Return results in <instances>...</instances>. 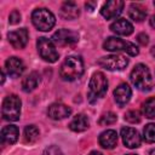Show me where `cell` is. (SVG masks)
Returning <instances> with one entry per match:
<instances>
[{
    "label": "cell",
    "instance_id": "9",
    "mask_svg": "<svg viewBox=\"0 0 155 155\" xmlns=\"http://www.w3.org/2000/svg\"><path fill=\"white\" fill-rule=\"evenodd\" d=\"M79 35L78 33L69 29H59L52 35V42L59 46H69L78 42Z\"/></svg>",
    "mask_w": 155,
    "mask_h": 155
},
{
    "label": "cell",
    "instance_id": "13",
    "mask_svg": "<svg viewBox=\"0 0 155 155\" xmlns=\"http://www.w3.org/2000/svg\"><path fill=\"white\" fill-rule=\"evenodd\" d=\"M47 114L53 120H63L71 114V109L62 103H53L48 107Z\"/></svg>",
    "mask_w": 155,
    "mask_h": 155
},
{
    "label": "cell",
    "instance_id": "1",
    "mask_svg": "<svg viewBox=\"0 0 155 155\" xmlns=\"http://www.w3.org/2000/svg\"><path fill=\"white\" fill-rule=\"evenodd\" d=\"M130 79H131V82L140 91L148 92L154 87V81H153L150 70L145 64H142V63L137 64L132 69Z\"/></svg>",
    "mask_w": 155,
    "mask_h": 155
},
{
    "label": "cell",
    "instance_id": "36",
    "mask_svg": "<svg viewBox=\"0 0 155 155\" xmlns=\"http://www.w3.org/2000/svg\"><path fill=\"white\" fill-rule=\"evenodd\" d=\"M126 155H134V154H126Z\"/></svg>",
    "mask_w": 155,
    "mask_h": 155
},
{
    "label": "cell",
    "instance_id": "20",
    "mask_svg": "<svg viewBox=\"0 0 155 155\" xmlns=\"http://www.w3.org/2000/svg\"><path fill=\"white\" fill-rule=\"evenodd\" d=\"M61 16L64 19H75L79 16V7L73 1H67L61 7Z\"/></svg>",
    "mask_w": 155,
    "mask_h": 155
},
{
    "label": "cell",
    "instance_id": "16",
    "mask_svg": "<svg viewBox=\"0 0 155 155\" xmlns=\"http://www.w3.org/2000/svg\"><path fill=\"white\" fill-rule=\"evenodd\" d=\"M110 30L117 35H130L133 33V25L125 18L116 19L110 25Z\"/></svg>",
    "mask_w": 155,
    "mask_h": 155
},
{
    "label": "cell",
    "instance_id": "10",
    "mask_svg": "<svg viewBox=\"0 0 155 155\" xmlns=\"http://www.w3.org/2000/svg\"><path fill=\"white\" fill-rule=\"evenodd\" d=\"M124 1L121 0H110V1H107L102 10H101V13L102 16L105 18V19H113V18H116L121 12H122V8H124Z\"/></svg>",
    "mask_w": 155,
    "mask_h": 155
},
{
    "label": "cell",
    "instance_id": "29",
    "mask_svg": "<svg viewBox=\"0 0 155 155\" xmlns=\"http://www.w3.org/2000/svg\"><path fill=\"white\" fill-rule=\"evenodd\" d=\"M19 21H21V13H19L17 10H13V11L10 13V17H8L10 24H17Z\"/></svg>",
    "mask_w": 155,
    "mask_h": 155
},
{
    "label": "cell",
    "instance_id": "19",
    "mask_svg": "<svg viewBox=\"0 0 155 155\" xmlns=\"http://www.w3.org/2000/svg\"><path fill=\"white\" fill-rule=\"evenodd\" d=\"M18 136H19L18 128H17L16 126H13V125L5 126V127L1 130V140H2V143L13 144V143H16V140L18 139Z\"/></svg>",
    "mask_w": 155,
    "mask_h": 155
},
{
    "label": "cell",
    "instance_id": "15",
    "mask_svg": "<svg viewBox=\"0 0 155 155\" xmlns=\"http://www.w3.org/2000/svg\"><path fill=\"white\" fill-rule=\"evenodd\" d=\"M132 96V90L127 84H120L115 90H114V98L115 102L119 105H124L128 103Z\"/></svg>",
    "mask_w": 155,
    "mask_h": 155
},
{
    "label": "cell",
    "instance_id": "35",
    "mask_svg": "<svg viewBox=\"0 0 155 155\" xmlns=\"http://www.w3.org/2000/svg\"><path fill=\"white\" fill-rule=\"evenodd\" d=\"M151 54H153V56H155V47H153V48H151Z\"/></svg>",
    "mask_w": 155,
    "mask_h": 155
},
{
    "label": "cell",
    "instance_id": "26",
    "mask_svg": "<svg viewBox=\"0 0 155 155\" xmlns=\"http://www.w3.org/2000/svg\"><path fill=\"white\" fill-rule=\"evenodd\" d=\"M116 120H117V116H116L114 113L109 111V113L103 114V115L101 116V119H99V125H102V126L113 125V124L116 122Z\"/></svg>",
    "mask_w": 155,
    "mask_h": 155
},
{
    "label": "cell",
    "instance_id": "11",
    "mask_svg": "<svg viewBox=\"0 0 155 155\" xmlns=\"http://www.w3.org/2000/svg\"><path fill=\"white\" fill-rule=\"evenodd\" d=\"M121 138H122L125 147H127L130 149L138 148L140 145V142H142L138 131L132 128V127H124L121 130Z\"/></svg>",
    "mask_w": 155,
    "mask_h": 155
},
{
    "label": "cell",
    "instance_id": "3",
    "mask_svg": "<svg viewBox=\"0 0 155 155\" xmlns=\"http://www.w3.org/2000/svg\"><path fill=\"white\" fill-rule=\"evenodd\" d=\"M88 98L91 102L97 101L98 98L103 97L107 93L108 90V80L105 78V75L101 71H97L92 75L91 80H90V85H88Z\"/></svg>",
    "mask_w": 155,
    "mask_h": 155
},
{
    "label": "cell",
    "instance_id": "33",
    "mask_svg": "<svg viewBox=\"0 0 155 155\" xmlns=\"http://www.w3.org/2000/svg\"><path fill=\"white\" fill-rule=\"evenodd\" d=\"M88 155H103V154L99 153V151H92V153H90Z\"/></svg>",
    "mask_w": 155,
    "mask_h": 155
},
{
    "label": "cell",
    "instance_id": "7",
    "mask_svg": "<svg viewBox=\"0 0 155 155\" xmlns=\"http://www.w3.org/2000/svg\"><path fill=\"white\" fill-rule=\"evenodd\" d=\"M36 46H38L39 54L44 61H46L48 63H54L58 59V52L56 51V47H54L52 40L47 39V38H39Z\"/></svg>",
    "mask_w": 155,
    "mask_h": 155
},
{
    "label": "cell",
    "instance_id": "4",
    "mask_svg": "<svg viewBox=\"0 0 155 155\" xmlns=\"http://www.w3.org/2000/svg\"><path fill=\"white\" fill-rule=\"evenodd\" d=\"M31 22L36 29L41 31H47L53 28L56 18L54 15L47 8H36L31 13Z\"/></svg>",
    "mask_w": 155,
    "mask_h": 155
},
{
    "label": "cell",
    "instance_id": "5",
    "mask_svg": "<svg viewBox=\"0 0 155 155\" xmlns=\"http://www.w3.org/2000/svg\"><path fill=\"white\" fill-rule=\"evenodd\" d=\"M21 99L16 94L5 97L2 102V117L7 121H17L21 116Z\"/></svg>",
    "mask_w": 155,
    "mask_h": 155
},
{
    "label": "cell",
    "instance_id": "8",
    "mask_svg": "<svg viewBox=\"0 0 155 155\" xmlns=\"http://www.w3.org/2000/svg\"><path fill=\"white\" fill-rule=\"evenodd\" d=\"M97 64L108 70H122L127 67L128 59L121 54H110L99 58L97 61Z\"/></svg>",
    "mask_w": 155,
    "mask_h": 155
},
{
    "label": "cell",
    "instance_id": "32",
    "mask_svg": "<svg viewBox=\"0 0 155 155\" xmlns=\"http://www.w3.org/2000/svg\"><path fill=\"white\" fill-rule=\"evenodd\" d=\"M150 25H151L153 28H155V15L151 16V18H150Z\"/></svg>",
    "mask_w": 155,
    "mask_h": 155
},
{
    "label": "cell",
    "instance_id": "30",
    "mask_svg": "<svg viewBox=\"0 0 155 155\" xmlns=\"http://www.w3.org/2000/svg\"><path fill=\"white\" fill-rule=\"evenodd\" d=\"M137 41H138L140 45L145 46V45L149 42V38H148V35H147L145 33H140V34L137 35Z\"/></svg>",
    "mask_w": 155,
    "mask_h": 155
},
{
    "label": "cell",
    "instance_id": "27",
    "mask_svg": "<svg viewBox=\"0 0 155 155\" xmlns=\"http://www.w3.org/2000/svg\"><path fill=\"white\" fill-rule=\"evenodd\" d=\"M125 120L130 124H138L140 121V113L138 110H130L125 114Z\"/></svg>",
    "mask_w": 155,
    "mask_h": 155
},
{
    "label": "cell",
    "instance_id": "24",
    "mask_svg": "<svg viewBox=\"0 0 155 155\" xmlns=\"http://www.w3.org/2000/svg\"><path fill=\"white\" fill-rule=\"evenodd\" d=\"M143 114L149 119L155 117V97H150L143 103Z\"/></svg>",
    "mask_w": 155,
    "mask_h": 155
},
{
    "label": "cell",
    "instance_id": "14",
    "mask_svg": "<svg viewBox=\"0 0 155 155\" xmlns=\"http://www.w3.org/2000/svg\"><path fill=\"white\" fill-rule=\"evenodd\" d=\"M5 68L7 70V74L12 78H18L23 70H24V64L18 57H10L5 62Z\"/></svg>",
    "mask_w": 155,
    "mask_h": 155
},
{
    "label": "cell",
    "instance_id": "18",
    "mask_svg": "<svg viewBox=\"0 0 155 155\" xmlns=\"http://www.w3.org/2000/svg\"><path fill=\"white\" fill-rule=\"evenodd\" d=\"M88 126H90V121L87 116L84 114H78L69 122V128L74 132H84L88 128Z\"/></svg>",
    "mask_w": 155,
    "mask_h": 155
},
{
    "label": "cell",
    "instance_id": "2",
    "mask_svg": "<svg viewBox=\"0 0 155 155\" xmlns=\"http://www.w3.org/2000/svg\"><path fill=\"white\" fill-rule=\"evenodd\" d=\"M84 73V62L79 56H69L61 65V78L65 81H74Z\"/></svg>",
    "mask_w": 155,
    "mask_h": 155
},
{
    "label": "cell",
    "instance_id": "12",
    "mask_svg": "<svg viewBox=\"0 0 155 155\" xmlns=\"http://www.w3.org/2000/svg\"><path fill=\"white\" fill-rule=\"evenodd\" d=\"M7 38H8L10 44H11L15 48L21 50V48H23V47L27 45L29 34H28V30H27L25 28H21V29L10 31L8 35H7Z\"/></svg>",
    "mask_w": 155,
    "mask_h": 155
},
{
    "label": "cell",
    "instance_id": "23",
    "mask_svg": "<svg viewBox=\"0 0 155 155\" xmlns=\"http://www.w3.org/2000/svg\"><path fill=\"white\" fill-rule=\"evenodd\" d=\"M23 137H24V142L25 143H34L38 140L39 138V130L36 126L34 125H28L25 128H24V132H23Z\"/></svg>",
    "mask_w": 155,
    "mask_h": 155
},
{
    "label": "cell",
    "instance_id": "25",
    "mask_svg": "<svg viewBox=\"0 0 155 155\" xmlns=\"http://www.w3.org/2000/svg\"><path fill=\"white\" fill-rule=\"evenodd\" d=\"M143 137H144L145 142H148V143L155 142V124L145 125V127L143 130Z\"/></svg>",
    "mask_w": 155,
    "mask_h": 155
},
{
    "label": "cell",
    "instance_id": "6",
    "mask_svg": "<svg viewBox=\"0 0 155 155\" xmlns=\"http://www.w3.org/2000/svg\"><path fill=\"white\" fill-rule=\"evenodd\" d=\"M103 48L107 51H111V52L124 51V52L128 53L130 56H137L139 52L138 47L134 44L122 40V39H119V38H115V36L108 38L103 44Z\"/></svg>",
    "mask_w": 155,
    "mask_h": 155
},
{
    "label": "cell",
    "instance_id": "28",
    "mask_svg": "<svg viewBox=\"0 0 155 155\" xmlns=\"http://www.w3.org/2000/svg\"><path fill=\"white\" fill-rule=\"evenodd\" d=\"M42 155H63V153L61 151V149L56 145H51L48 148H46L42 153Z\"/></svg>",
    "mask_w": 155,
    "mask_h": 155
},
{
    "label": "cell",
    "instance_id": "22",
    "mask_svg": "<svg viewBox=\"0 0 155 155\" xmlns=\"http://www.w3.org/2000/svg\"><path fill=\"white\" fill-rule=\"evenodd\" d=\"M128 15H130V17H131L133 21H136V22H142V21H144L145 17H147V11H145V8H144L143 6H140V5H138V4H133V5L130 6Z\"/></svg>",
    "mask_w": 155,
    "mask_h": 155
},
{
    "label": "cell",
    "instance_id": "17",
    "mask_svg": "<svg viewBox=\"0 0 155 155\" xmlns=\"http://www.w3.org/2000/svg\"><path fill=\"white\" fill-rule=\"evenodd\" d=\"M99 144L104 148V149H113L116 147L117 144V134L116 131L114 130H107L104 132L101 133L99 138Z\"/></svg>",
    "mask_w": 155,
    "mask_h": 155
},
{
    "label": "cell",
    "instance_id": "34",
    "mask_svg": "<svg viewBox=\"0 0 155 155\" xmlns=\"http://www.w3.org/2000/svg\"><path fill=\"white\" fill-rule=\"evenodd\" d=\"M149 155H155V149H151L150 153H149Z\"/></svg>",
    "mask_w": 155,
    "mask_h": 155
},
{
    "label": "cell",
    "instance_id": "21",
    "mask_svg": "<svg viewBox=\"0 0 155 155\" xmlns=\"http://www.w3.org/2000/svg\"><path fill=\"white\" fill-rule=\"evenodd\" d=\"M40 81V75L36 71H31L28 74L23 80H22V90L24 92H31L33 90L36 88Z\"/></svg>",
    "mask_w": 155,
    "mask_h": 155
},
{
    "label": "cell",
    "instance_id": "31",
    "mask_svg": "<svg viewBox=\"0 0 155 155\" xmlns=\"http://www.w3.org/2000/svg\"><path fill=\"white\" fill-rule=\"evenodd\" d=\"M97 4L96 2H86V7L87 8H90V11H92L93 8H94V6H96Z\"/></svg>",
    "mask_w": 155,
    "mask_h": 155
},
{
    "label": "cell",
    "instance_id": "37",
    "mask_svg": "<svg viewBox=\"0 0 155 155\" xmlns=\"http://www.w3.org/2000/svg\"><path fill=\"white\" fill-rule=\"evenodd\" d=\"M154 5H155V1H154Z\"/></svg>",
    "mask_w": 155,
    "mask_h": 155
}]
</instances>
